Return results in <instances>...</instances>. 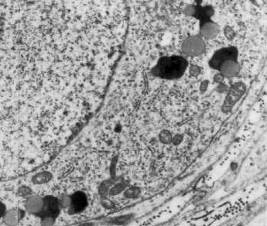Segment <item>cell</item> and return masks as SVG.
Here are the masks:
<instances>
[{"instance_id":"cell-21","label":"cell","mask_w":267,"mask_h":226,"mask_svg":"<svg viewBox=\"0 0 267 226\" xmlns=\"http://www.w3.org/2000/svg\"><path fill=\"white\" fill-rule=\"evenodd\" d=\"M195 3H196L197 6H201V4L202 3L203 0H194Z\"/></svg>"},{"instance_id":"cell-10","label":"cell","mask_w":267,"mask_h":226,"mask_svg":"<svg viewBox=\"0 0 267 226\" xmlns=\"http://www.w3.org/2000/svg\"><path fill=\"white\" fill-rule=\"evenodd\" d=\"M26 208L28 212L37 215L41 212L43 206V199L37 197H33L30 198L26 202Z\"/></svg>"},{"instance_id":"cell-6","label":"cell","mask_w":267,"mask_h":226,"mask_svg":"<svg viewBox=\"0 0 267 226\" xmlns=\"http://www.w3.org/2000/svg\"><path fill=\"white\" fill-rule=\"evenodd\" d=\"M68 207H70V211L72 212H81L86 207L88 201L85 195L82 192H76L70 197H68Z\"/></svg>"},{"instance_id":"cell-4","label":"cell","mask_w":267,"mask_h":226,"mask_svg":"<svg viewBox=\"0 0 267 226\" xmlns=\"http://www.w3.org/2000/svg\"><path fill=\"white\" fill-rule=\"evenodd\" d=\"M246 91V85L242 82H237L234 84L228 90L226 99L223 105V110L228 112L232 109L234 105L240 99Z\"/></svg>"},{"instance_id":"cell-8","label":"cell","mask_w":267,"mask_h":226,"mask_svg":"<svg viewBox=\"0 0 267 226\" xmlns=\"http://www.w3.org/2000/svg\"><path fill=\"white\" fill-rule=\"evenodd\" d=\"M218 71H220V74L224 78H231L238 75L240 71V67L237 61H228L221 65Z\"/></svg>"},{"instance_id":"cell-9","label":"cell","mask_w":267,"mask_h":226,"mask_svg":"<svg viewBox=\"0 0 267 226\" xmlns=\"http://www.w3.org/2000/svg\"><path fill=\"white\" fill-rule=\"evenodd\" d=\"M215 14V10L211 6H195V12L193 14V17L197 19H211Z\"/></svg>"},{"instance_id":"cell-11","label":"cell","mask_w":267,"mask_h":226,"mask_svg":"<svg viewBox=\"0 0 267 226\" xmlns=\"http://www.w3.org/2000/svg\"><path fill=\"white\" fill-rule=\"evenodd\" d=\"M19 218H20V215H19V212H17L16 211H11L5 215V221H6V223L13 225V224L17 223Z\"/></svg>"},{"instance_id":"cell-1","label":"cell","mask_w":267,"mask_h":226,"mask_svg":"<svg viewBox=\"0 0 267 226\" xmlns=\"http://www.w3.org/2000/svg\"><path fill=\"white\" fill-rule=\"evenodd\" d=\"M188 67L186 59L180 56L163 57L158 61L152 69V74L165 79L181 78Z\"/></svg>"},{"instance_id":"cell-19","label":"cell","mask_w":267,"mask_h":226,"mask_svg":"<svg viewBox=\"0 0 267 226\" xmlns=\"http://www.w3.org/2000/svg\"><path fill=\"white\" fill-rule=\"evenodd\" d=\"M208 81H203L202 83H201V90L202 91H205V90L207 89V88H208Z\"/></svg>"},{"instance_id":"cell-2","label":"cell","mask_w":267,"mask_h":226,"mask_svg":"<svg viewBox=\"0 0 267 226\" xmlns=\"http://www.w3.org/2000/svg\"><path fill=\"white\" fill-rule=\"evenodd\" d=\"M238 50L235 47H228L221 48L214 53L209 61L211 68L215 70H219L221 65L228 61H235L238 59Z\"/></svg>"},{"instance_id":"cell-16","label":"cell","mask_w":267,"mask_h":226,"mask_svg":"<svg viewBox=\"0 0 267 226\" xmlns=\"http://www.w3.org/2000/svg\"><path fill=\"white\" fill-rule=\"evenodd\" d=\"M195 6H193V5H189V6H186V8L184 9L185 14H186L187 16H193L195 12Z\"/></svg>"},{"instance_id":"cell-17","label":"cell","mask_w":267,"mask_h":226,"mask_svg":"<svg viewBox=\"0 0 267 226\" xmlns=\"http://www.w3.org/2000/svg\"><path fill=\"white\" fill-rule=\"evenodd\" d=\"M223 79H224V77H223L221 74H216L215 75V77H214V80H215V81H216V82L218 83L222 82Z\"/></svg>"},{"instance_id":"cell-14","label":"cell","mask_w":267,"mask_h":226,"mask_svg":"<svg viewBox=\"0 0 267 226\" xmlns=\"http://www.w3.org/2000/svg\"><path fill=\"white\" fill-rule=\"evenodd\" d=\"M201 68L198 65H191L189 68V73L191 76L197 77L201 74Z\"/></svg>"},{"instance_id":"cell-20","label":"cell","mask_w":267,"mask_h":226,"mask_svg":"<svg viewBox=\"0 0 267 226\" xmlns=\"http://www.w3.org/2000/svg\"><path fill=\"white\" fill-rule=\"evenodd\" d=\"M181 140H182L181 135H176V136L173 138V143H179L181 141Z\"/></svg>"},{"instance_id":"cell-18","label":"cell","mask_w":267,"mask_h":226,"mask_svg":"<svg viewBox=\"0 0 267 226\" xmlns=\"http://www.w3.org/2000/svg\"><path fill=\"white\" fill-rule=\"evenodd\" d=\"M227 90H228V88H227L226 85H223V84H221V85H219V86L218 87V91L221 93L225 92Z\"/></svg>"},{"instance_id":"cell-3","label":"cell","mask_w":267,"mask_h":226,"mask_svg":"<svg viewBox=\"0 0 267 226\" xmlns=\"http://www.w3.org/2000/svg\"><path fill=\"white\" fill-rule=\"evenodd\" d=\"M182 50L183 53L188 56H199L204 51L205 43L201 36H190L183 42Z\"/></svg>"},{"instance_id":"cell-5","label":"cell","mask_w":267,"mask_h":226,"mask_svg":"<svg viewBox=\"0 0 267 226\" xmlns=\"http://www.w3.org/2000/svg\"><path fill=\"white\" fill-rule=\"evenodd\" d=\"M61 202L55 197H46L43 199V206L40 215L43 218H52L59 214Z\"/></svg>"},{"instance_id":"cell-7","label":"cell","mask_w":267,"mask_h":226,"mask_svg":"<svg viewBox=\"0 0 267 226\" xmlns=\"http://www.w3.org/2000/svg\"><path fill=\"white\" fill-rule=\"evenodd\" d=\"M201 23V35L205 39H212L218 35L219 32V26L214 23L211 19H204L200 20Z\"/></svg>"},{"instance_id":"cell-15","label":"cell","mask_w":267,"mask_h":226,"mask_svg":"<svg viewBox=\"0 0 267 226\" xmlns=\"http://www.w3.org/2000/svg\"><path fill=\"white\" fill-rule=\"evenodd\" d=\"M171 140V135L169 132L163 131L160 134V140L164 143H168Z\"/></svg>"},{"instance_id":"cell-13","label":"cell","mask_w":267,"mask_h":226,"mask_svg":"<svg viewBox=\"0 0 267 226\" xmlns=\"http://www.w3.org/2000/svg\"><path fill=\"white\" fill-rule=\"evenodd\" d=\"M5 34H6V30H5L2 21L0 20V53H1L2 50L3 49V47H4Z\"/></svg>"},{"instance_id":"cell-12","label":"cell","mask_w":267,"mask_h":226,"mask_svg":"<svg viewBox=\"0 0 267 226\" xmlns=\"http://www.w3.org/2000/svg\"><path fill=\"white\" fill-rule=\"evenodd\" d=\"M224 34L225 37H226L228 41H232L235 36V33L234 30L229 26H226L224 28Z\"/></svg>"}]
</instances>
